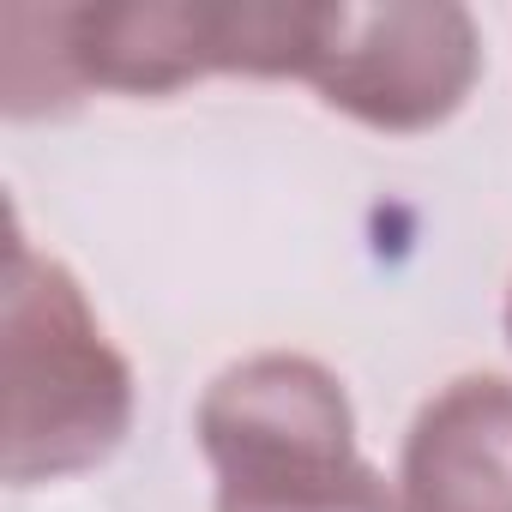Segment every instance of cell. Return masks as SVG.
<instances>
[{"label": "cell", "instance_id": "cell-7", "mask_svg": "<svg viewBox=\"0 0 512 512\" xmlns=\"http://www.w3.org/2000/svg\"><path fill=\"white\" fill-rule=\"evenodd\" d=\"M506 344H512V290H506Z\"/></svg>", "mask_w": 512, "mask_h": 512}, {"label": "cell", "instance_id": "cell-2", "mask_svg": "<svg viewBox=\"0 0 512 512\" xmlns=\"http://www.w3.org/2000/svg\"><path fill=\"white\" fill-rule=\"evenodd\" d=\"M482 73L476 19L452 0H326L320 55L308 85L326 109L374 133H428L464 109Z\"/></svg>", "mask_w": 512, "mask_h": 512}, {"label": "cell", "instance_id": "cell-1", "mask_svg": "<svg viewBox=\"0 0 512 512\" xmlns=\"http://www.w3.org/2000/svg\"><path fill=\"white\" fill-rule=\"evenodd\" d=\"M133 368L103 338L79 278L13 235L7 260V482L85 476L133 428Z\"/></svg>", "mask_w": 512, "mask_h": 512}, {"label": "cell", "instance_id": "cell-5", "mask_svg": "<svg viewBox=\"0 0 512 512\" xmlns=\"http://www.w3.org/2000/svg\"><path fill=\"white\" fill-rule=\"evenodd\" d=\"M398 512H512V380L458 374L398 452Z\"/></svg>", "mask_w": 512, "mask_h": 512}, {"label": "cell", "instance_id": "cell-4", "mask_svg": "<svg viewBox=\"0 0 512 512\" xmlns=\"http://www.w3.org/2000/svg\"><path fill=\"white\" fill-rule=\"evenodd\" d=\"M79 91L169 97L211 73H241V0H85L61 7Z\"/></svg>", "mask_w": 512, "mask_h": 512}, {"label": "cell", "instance_id": "cell-3", "mask_svg": "<svg viewBox=\"0 0 512 512\" xmlns=\"http://www.w3.org/2000/svg\"><path fill=\"white\" fill-rule=\"evenodd\" d=\"M193 434L217 488H302L362 464L344 380L290 350L223 368L199 398Z\"/></svg>", "mask_w": 512, "mask_h": 512}, {"label": "cell", "instance_id": "cell-6", "mask_svg": "<svg viewBox=\"0 0 512 512\" xmlns=\"http://www.w3.org/2000/svg\"><path fill=\"white\" fill-rule=\"evenodd\" d=\"M211 512H398V488L362 458L356 470L302 488H217Z\"/></svg>", "mask_w": 512, "mask_h": 512}]
</instances>
